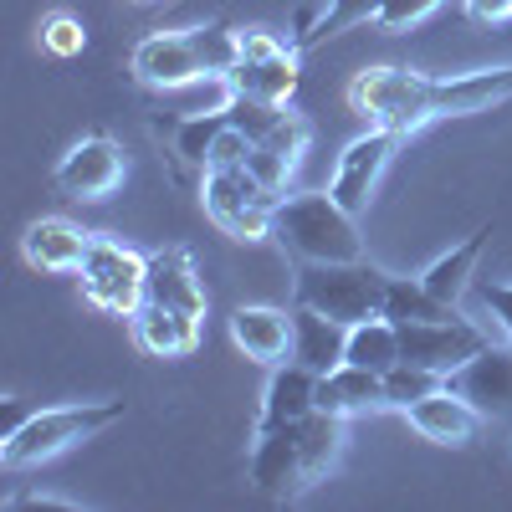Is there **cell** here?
I'll list each match as a JSON object with an SVG mask.
<instances>
[{"mask_svg":"<svg viewBox=\"0 0 512 512\" xmlns=\"http://www.w3.org/2000/svg\"><path fill=\"white\" fill-rule=\"evenodd\" d=\"M512 98V67H477L456 77H431L415 67H369L349 82V108L379 128L420 134L446 118H472Z\"/></svg>","mask_w":512,"mask_h":512,"instance_id":"obj_1","label":"cell"},{"mask_svg":"<svg viewBox=\"0 0 512 512\" xmlns=\"http://www.w3.org/2000/svg\"><path fill=\"white\" fill-rule=\"evenodd\" d=\"M236 31L241 26H226V21H205V26H185V31H154L134 47L128 72L154 93H175V88H195V82H210V77H226L241 57Z\"/></svg>","mask_w":512,"mask_h":512,"instance_id":"obj_2","label":"cell"},{"mask_svg":"<svg viewBox=\"0 0 512 512\" xmlns=\"http://www.w3.org/2000/svg\"><path fill=\"white\" fill-rule=\"evenodd\" d=\"M272 241L297 262H364L359 216L333 200V190L282 195L272 216Z\"/></svg>","mask_w":512,"mask_h":512,"instance_id":"obj_3","label":"cell"},{"mask_svg":"<svg viewBox=\"0 0 512 512\" xmlns=\"http://www.w3.org/2000/svg\"><path fill=\"white\" fill-rule=\"evenodd\" d=\"M118 420H123V400H72V405L31 410L16 431H6V441H0V466H6V472H26V466L57 461L72 446L103 436Z\"/></svg>","mask_w":512,"mask_h":512,"instance_id":"obj_4","label":"cell"},{"mask_svg":"<svg viewBox=\"0 0 512 512\" xmlns=\"http://www.w3.org/2000/svg\"><path fill=\"white\" fill-rule=\"evenodd\" d=\"M384 292H390V272H379L369 262H297L292 272V303L313 308L344 328L379 318Z\"/></svg>","mask_w":512,"mask_h":512,"instance_id":"obj_5","label":"cell"},{"mask_svg":"<svg viewBox=\"0 0 512 512\" xmlns=\"http://www.w3.org/2000/svg\"><path fill=\"white\" fill-rule=\"evenodd\" d=\"M277 190H267L262 180L251 175L246 164L231 169H205L200 175V205L205 216L216 221L231 241H267L272 236V216H277Z\"/></svg>","mask_w":512,"mask_h":512,"instance_id":"obj_6","label":"cell"},{"mask_svg":"<svg viewBox=\"0 0 512 512\" xmlns=\"http://www.w3.org/2000/svg\"><path fill=\"white\" fill-rule=\"evenodd\" d=\"M82 297L108 313V318H134L144 308V282H149V256H139L134 246H123L113 236H93L88 256L77 267Z\"/></svg>","mask_w":512,"mask_h":512,"instance_id":"obj_7","label":"cell"},{"mask_svg":"<svg viewBox=\"0 0 512 512\" xmlns=\"http://www.w3.org/2000/svg\"><path fill=\"white\" fill-rule=\"evenodd\" d=\"M236 67L226 72L231 93H246V98H262V103H287L297 93V47L277 41L272 31H256V26H241L236 31Z\"/></svg>","mask_w":512,"mask_h":512,"instance_id":"obj_8","label":"cell"},{"mask_svg":"<svg viewBox=\"0 0 512 512\" xmlns=\"http://www.w3.org/2000/svg\"><path fill=\"white\" fill-rule=\"evenodd\" d=\"M246 472H251V487L262 497H272V502H297V497H308L318 487L313 472H308V451H303V431H297V425L256 431Z\"/></svg>","mask_w":512,"mask_h":512,"instance_id":"obj_9","label":"cell"},{"mask_svg":"<svg viewBox=\"0 0 512 512\" xmlns=\"http://www.w3.org/2000/svg\"><path fill=\"white\" fill-rule=\"evenodd\" d=\"M492 338L482 333L477 318H436V323H400V359L436 369V374H456L466 359H477Z\"/></svg>","mask_w":512,"mask_h":512,"instance_id":"obj_10","label":"cell"},{"mask_svg":"<svg viewBox=\"0 0 512 512\" xmlns=\"http://www.w3.org/2000/svg\"><path fill=\"white\" fill-rule=\"evenodd\" d=\"M400 144H405L400 128L369 123V134H359L344 154H338V169H333V180H328L333 200L344 205V210H354V216H359V210H369V200H374V190H379L384 169H390V159H395Z\"/></svg>","mask_w":512,"mask_h":512,"instance_id":"obj_11","label":"cell"},{"mask_svg":"<svg viewBox=\"0 0 512 512\" xmlns=\"http://www.w3.org/2000/svg\"><path fill=\"white\" fill-rule=\"evenodd\" d=\"M128 175V159H123V144L108 139V134H88V139H77L57 169H52V180L67 200H108Z\"/></svg>","mask_w":512,"mask_h":512,"instance_id":"obj_12","label":"cell"},{"mask_svg":"<svg viewBox=\"0 0 512 512\" xmlns=\"http://www.w3.org/2000/svg\"><path fill=\"white\" fill-rule=\"evenodd\" d=\"M400 415L410 420V431L425 436L431 446H472L482 436V425H487V415L466 395H456L451 384L436 390V395H425V400H415V405H405Z\"/></svg>","mask_w":512,"mask_h":512,"instance_id":"obj_13","label":"cell"},{"mask_svg":"<svg viewBox=\"0 0 512 512\" xmlns=\"http://www.w3.org/2000/svg\"><path fill=\"white\" fill-rule=\"evenodd\" d=\"M128 333H134L139 354H149V359H190L200 349L205 318L185 313V308H169V303H144L128 318Z\"/></svg>","mask_w":512,"mask_h":512,"instance_id":"obj_14","label":"cell"},{"mask_svg":"<svg viewBox=\"0 0 512 512\" xmlns=\"http://www.w3.org/2000/svg\"><path fill=\"white\" fill-rule=\"evenodd\" d=\"M308 139H313V123H308L303 113H292V108H287V113L277 118L272 134L251 144L246 169H251V175L262 180L267 190L287 195V185H292V175H297V164H303V154H308Z\"/></svg>","mask_w":512,"mask_h":512,"instance_id":"obj_15","label":"cell"},{"mask_svg":"<svg viewBox=\"0 0 512 512\" xmlns=\"http://www.w3.org/2000/svg\"><path fill=\"white\" fill-rule=\"evenodd\" d=\"M318 410L323 415H338V420L384 415V410H390L384 374L379 369H364V364H338V369L318 374Z\"/></svg>","mask_w":512,"mask_h":512,"instance_id":"obj_16","label":"cell"},{"mask_svg":"<svg viewBox=\"0 0 512 512\" xmlns=\"http://www.w3.org/2000/svg\"><path fill=\"white\" fill-rule=\"evenodd\" d=\"M144 303H169V308H185L200 313L210 308V292L195 272V256L190 246H159L149 251V282H144Z\"/></svg>","mask_w":512,"mask_h":512,"instance_id":"obj_17","label":"cell"},{"mask_svg":"<svg viewBox=\"0 0 512 512\" xmlns=\"http://www.w3.org/2000/svg\"><path fill=\"white\" fill-rule=\"evenodd\" d=\"M451 390L466 395L487 420H512V349H482L451 374Z\"/></svg>","mask_w":512,"mask_h":512,"instance_id":"obj_18","label":"cell"},{"mask_svg":"<svg viewBox=\"0 0 512 512\" xmlns=\"http://www.w3.org/2000/svg\"><path fill=\"white\" fill-rule=\"evenodd\" d=\"M93 246V231H82L62 216H41L21 231V256H26V267L36 272H52V277H67L82 267V256H88Z\"/></svg>","mask_w":512,"mask_h":512,"instance_id":"obj_19","label":"cell"},{"mask_svg":"<svg viewBox=\"0 0 512 512\" xmlns=\"http://www.w3.org/2000/svg\"><path fill=\"white\" fill-rule=\"evenodd\" d=\"M231 344L251 359V364H287L292 359V313L267 308V303H251L231 313Z\"/></svg>","mask_w":512,"mask_h":512,"instance_id":"obj_20","label":"cell"},{"mask_svg":"<svg viewBox=\"0 0 512 512\" xmlns=\"http://www.w3.org/2000/svg\"><path fill=\"white\" fill-rule=\"evenodd\" d=\"M318 410V374L308 364H277L267 390H262V415H256V431H277V425H297Z\"/></svg>","mask_w":512,"mask_h":512,"instance_id":"obj_21","label":"cell"},{"mask_svg":"<svg viewBox=\"0 0 512 512\" xmlns=\"http://www.w3.org/2000/svg\"><path fill=\"white\" fill-rule=\"evenodd\" d=\"M344 349H349V328L333 323L313 308H297L292 303V359L308 364L313 374H328L344 364Z\"/></svg>","mask_w":512,"mask_h":512,"instance_id":"obj_22","label":"cell"},{"mask_svg":"<svg viewBox=\"0 0 512 512\" xmlns=\"http://www.w3.org/2000/svg\"><path fill=\"white\" fill-rule=\"evenodd\" d=\"M487 241H492V226L472 231V236H466L461 246H451L446 256H436V262L420 272L425 292H431V297H441V303H451V308H461V297L472 292V282H477V262H482Z\"/></svg>","mask_w":512,"mask_h":512,"instance_id":"obj_23","label":"cell"},{"mask_svg":"<svg viewBox=\"0 0 512 512\" xmlns=\"http://www.w3.org/2000/svg\"><path fill=\"white\" fill-rule=\"evenodd\" d=\"M344 364H364V369H379L390 374L400 364V323L390 318H364L349 328V349H344Z\"/></svg>","mask_w":512,"mask_h":512,"instance_id":"obj_24","label":"cell"},{"mask_svg":"<svg viewBox=\"0 0 512 512\" xmlns=\"http://www.w3.org/2000/svg\"><path fill=\"white\" fill-rule=\"evenodd\" d=\"M379 11H384V0H328V6H323L303 31H297L292 47H297V52H313V47H323V41H333V36H344V31L374 21Z\"/></svg>","mask_w":512,"mask_h":512,"instance_id":"obj_25","label":"cell"},{"mask_svg":"<svg viewBox=\"0 0 512 512\" xmlns=\"http://www.w3.org/2000/svg\"><path fill=\"white\" fill-rule=\"evenodd\" d=\"M456 313L461 308L431 297L420 277H390V292H384V318L390 323H436V318H456Z\"/></svg>","mask_w":512,"mask_h":512,"instance_id":"obj_26","label":"cell"},{"mask_svg":"<svg viewBox=\"0 0 512 512\" xmlns=\"http://www.w3.org/2000/svg\"><path fill=\"white\" fill-rule=\"evenodd\" d=\"M451 384V374H436V369H420V364H395L390 374H384V390H390V410H405V405H415V400H425V395H436V390H446Z\"/></svg>","mask_w":512,"mask_h":512,"instance_id":"obj_27","label":"cell"},{"mask_svg":"<svg viewBox=\"0 0 512 512\" xmlns=\"http://www.w3.org/2000/svg\"><path fill=\"white\" fill-rule=\"evenodd\" d=\"M36 41H41V52H52V57H77L88 47V26L72 11H47L36 26Z\"/></svg>","mask_w":512,"mask_h":512,"instance_id":"obj_28","label":"cell"},{"mask_svg":"<svg viewBox=\"0 0 512 512\" xmlns=\"http://www.w3.org/2000/svg\"><path fill=\"white\" fill-rule=\"evenodd\" d=\"M466 297H472L477 308H487V313L497 318V328L507 333V349H512V282H492V277H477V282H472V292H466Z\"/></svg>","mask_w":512,"mask_h":512,"instance_id":"obj_29","label":"cell"},{"mask_svg":"<svg viewBox=\"0 0 512 512\" xmlns=\"http://www.w3.org/2000/svg\"><path fill=\"white\" fill-rule=\"evenodd\" d=\"M441 6H446V0H384V11L374 16V26L379 31H410L420 21H431Z\"/></svg>","mask_w":512,"mask_h":512,"instance_id":"obj_30","label":"cell"},{"mask_svg":"<svg viewBox=\"0 0 512 512\" xmlns=\"http://www.w3.org/2000/svg\"><path fill=\"white\" fill-rule=\"evenodd\" d=\"M77 512V502H67V497H52V492H26V497H11L6 502V512Z\"/></svg>","mask_w":512,"mask_h":512,"instance_id":"obj_31","label":"cell"},{"mask_svg":"<svg viewBox=\"0 0 512 512\" xmlns=\"http://www.w3.org/2000/svg\"><path fill=\"white\" fill-rule=\"evenodd\" d=\"M466 16L482 26H502V21H512V0H466Z\"/></svg>","mask_w":512,"mask_h":512,"instance_id":"obj_32","label":"cell"}]
</instances>
